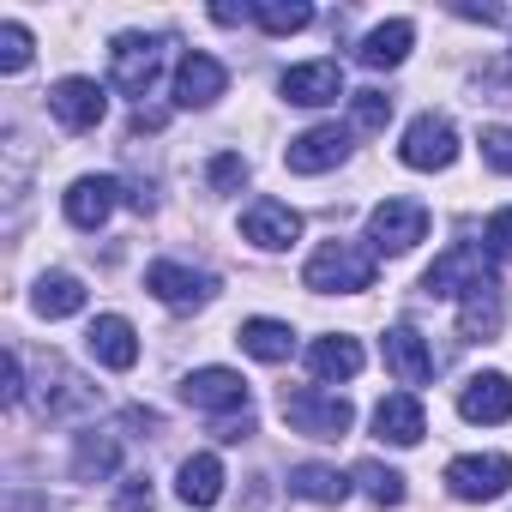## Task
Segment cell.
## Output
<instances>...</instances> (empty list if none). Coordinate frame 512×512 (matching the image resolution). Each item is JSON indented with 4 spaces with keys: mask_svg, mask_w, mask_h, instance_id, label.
Here are the masks:
<instances>
[{
    "mask_svg": "<svg viewBox=\"0 0 512 512\" xmlns=\"http://www.w3.org/2000/svg\"><path fill=\"white\" fill-rule=\"evenodd\" d=\"M235 344H241L253 362H290V356H296V332H290L284 320H241Z\"/></svg>",
    "mask_w": 512,
    "mask_h": 512,
    "instance_id": "obj_24",
    "label": "cell"
},
{
    "mask_svg": "<svg viewBox=\"0 0 512 512\" xmlns=\"http://www.w3.org/2000/svg\"><path fill=\"white\" fill-rule=\"evenodd\" d=\"M49 115H55L67 133H91V127H103V115H109V91H103L97 79H61V85L49 91Z\"/></svg>",
    "mask_w": 512,
    "mask_h": 512,
    "instance_id": "obj_9",
    "label": "cell"
},
{
    "mask_svg": "<svg viewBox=\"0 0 512 512\" xmlns=\"http://www.w3.org/2000/svg\"><path fill=\"white\" fill-rule=\"evenodd\" d=\"M290 494H302L314 506H344L350 500V476L338 464H296L290 470Z\"/></svg>",
    "mask_w": 512,
    "mask_h": 512,
    "instance_id": "obj_25",
    "label": "cell"
},
{
    "mask_svg": "<svg viewBox=\"0 0 512 512\" xmlns=\"http://www.w3.org/2000/svg\"><path fill=\"white\" fill-rule=\"evenodd\" d=\"M73 470H79V482L109 476V470H115V434H85L79 452H73Z\"/></svg>",
    "mask_w": 512,
    "mask_h": 512,
    "instance_id": "obj_29",
    "label": "cell"
},
{
    "mask_svg": "<svg viewBox=\"0 0 512 512\" xmlns=\"http://www.w3.org/2000/svg\"><path fill=\"white\" fill-rule=\"evenodd\" d=\"M380 350H386V368H392L404 386H428V380H434V350L422 344V332H410V326H392Z\"/></svg>",
    "mask_w": 512,
    "mask_h": 512,
    "instance_id": "obj_18",
    "label": "cell"
},
{
    "mask_svg": "<svg viewBox=\"0 0 512 512\" xmlns=\"http://www.w3.org/2000/svg\"><path fill=\"white\" fill-rule=\"evenodd\" d=\"M452 13H458V19H482V25H500V19H506L500 7H452Z\"/></svg>",
    "mask_w": 512,
    "mask_h": 512,
    "instance_id": "obj_37",
    "label": "cell"
},
{
    "mask_svg": "<svg viewBox=\"0 0 512 512\" xmlns=\"http://www.w3.org/2000/svg\"><path fill=\"white\" fill-rule=\"evenodd\" d=\"M446 488H452L458 500H470V506L500 500V494L512 488V458H500V452H464V458L446 464Z\"/></svg>",
    "mask_w": 512,
    "mask_h": 512,
    "instance_id": "obj_4",
    "label": "cell"
},
{
    "mask_svg": "<svg viewBox=\"0 0 512 512\" xmlns=\"http://www.w3.org/2000/svg\"><path fill=\"white\" fill-rule=\"evenodd\" d=\"M278 91H284L290 103H302V109H326V103L344 97V67H338V61H302V67H290V73L278 79Z\"/></svg>",
    "mask_w": 512,
    "mask_h": 512,
    "instance_id": "obj_12",
    "label": "cell"
},
{
    "mask_svg": "<svg viewBox=\"0 0 512 512\" xmlns=\"http://www.w3.org/2000/svg\"><path fill=\"white\" fill-rule=\"evenodd\" d=\"M31 67V31L25 25H0V73H25Z\"/></svg>",
    "mask_w": 512,
    "mask_h": 512,
    "instance_id": "obj_31",
    "label": "cell"
},
{
    "mask_svg": "<svg viewBox=\"0 0 512 512\" xmlns=\"http://www.w3.org/2000/svg\"><path fill=\"white\" fill-rule=\"evenodd\" d=\"M482 157H488V169H500V175H512V127H482Z\"/></svg>",
    "mask_w": 512,
    "mask_h": 512,
    "instance_id": "obj_33",
    "label": "cell"
},
{
    "mask_svg": "<svg viewBox=\"0 0 512 512\" xmlns=\"http://www.w3.org/2000/svg\"><path fill=\"white\" fill-rule=\"evenodd\" d=\"M25 398V368H19V350H7L0 362V404H19Z\"/></svg>",
    "mask_w": 512,
    "mask_h": 512,
    "instance_id": "obj_35",
    "label": "cell"
},
{
    "mask_svg": "<svg viewBox=\"0 0 512 512\" xmlns=\"http://www.w3.org/2000/svg\"><path fill=\"white\" fill-rule=\"evenodd\" d=\"M476 284H494V266H488V247H470V241H452L440 260L422 272L428 296H470Z\"/></svg>",
    "mask_w": 512,
    "mask_h": 512,
    "instance_id": "obj_3",
    "label": "cell"
},
{
    "mask_svg": "<svg viewBox=\"0 0 512 512\" xmlns=\"http://www.w3.org/2000/svg\"><path fill=\"white\" fill-rule=\"evenodd\" d=\"M241 235H247L253 247L278 253V247H290V241L302 235V217H296L290 205H278V199H253V205L241 211Z\"/></svg>",
    "mask_w": 512,
    "mask_h": 512,
    "instance_id": "obj_13",
    "label": "cell"
},
{
    "mask_svg": "<svg viewBox=\"0 0 512 512\" xmlns=\"http://www.w3.org/2000/svg\"><path fill=\"white\" fill-rule=\"evenodd\" d=\"M362 344L356 338H344V332H332V338H314L308 344V374L314 380H356L362 374Z\"/></svg>",
    "mask_w": 512,
    "mask_h": 512,
    "instance_id": "obj_21",
    "label": "cell"
},
{
    "mask_svg": "<svg viewBox=\"0 0 512 512\" xmlns=\"http://www.w3.org/2000/svg\"><path fill=\"white\" fill-rule=\"evenodd\" d=\"M422 235H428V205H416V199H380V205L368 211V241H374V253H410Z\"/></svg>",
    "mask_w": 512,
    "mask_h": 512,
    "instance_id": "obj_5",
    "label": "cell"
},
{
    "mask_svg": "<svg viewBox=\"0 0 512 512\" xmlns=\"http://www.w3.org/2000/svg\"><path fill=\"white\" fill-rule=\"evenodd\" d=\"M374 434L392 440V446H416V440L428 434L422 398H416V392H392V398H380V410H374Z\"/></svg>",
    "mask_w": 512,
    "mask_h": 512,
    "instance_id": "obj_19",
    "label": "cell"
},
{
    "mask_svg": "<svg viewBox=\"0 0 512 512\" xmlns=\"http://www.w3.org/2000/svg\"><path fill=\"white\" fill-rule=\"evenodd\" d=\"M175 494H181L187 506H217V500H223V458H217V452H193V458L181 464V476H175Z\"/></svg>",
    "mask_w": 512,
    "mask_h": 512,
    "instance_id": "obj_23",
    "label": "cell"
},
{
    "mask_svg": "<svg viewBox=\"0 0 512 512\" xmlns=\"http://www.w3.org/2000/svg\"><path fill=\"white\" fill-rule=\"evenodd\" d=\"M223 85H229L223 61H211V55H181V67H175V103H181V109H211V103L223 97Z\"/></svg>",
    "mask_w": 512,
    "mask_h": 512,
    "instance_id": "obj_15",
    "label": "cell"
},
{
    "mask_svg": "<svg viewBox=\"0 0 512 512\" xmlns=\"http://www.w3.org/2000/svg\"><path fill=\"white\" fill-rule=\"evenodd\" d=\"M356 482H362V494H368L374 506H404V494H410L404 476H398L392 464H380V458H362V464H356Z\"/></svg>",
    "mask_w": 512,
    "mask_h": 512,
    "instance_id": "obj_28",
    "label": "cell"
},
{
    "mask_svg": "<svg viewBox=\"0 0 512 512\" xmlns=\"http://www.w3.org/2000/svg\"><path fill=\"white\" fill-rule=\"evenodd\" d=\"M398 157H404V169H452V157H458L452 121H446V115H416V121L404 127Z\"/></svg>",
    "mask_w": 512,
    "mask_h": 512,
    "instance_id": "obj_7",
    "label": "cell"
},
{
    "mask_svg": "<svg viewBox=\"0 0 512 512\" xmlns=\"http://www.w3.org/2000/svg\"><path fill=\"white\" fill-rule=\"evenodd\" d=\"M31 308H37L43 320H67V314H79V308H85V284H79L73 272H49V278H37Z\"/></svg>",
    "mask_w": 512,
    "mask_h": 512,
    "instance_id": "obj_26",
    "label": "cell"
},
{
    "mask_svg": "<svg viewBox=\"0 0 512 512\" xmlns=\"http://www.w3.org/2000/svg\"><path fill=\"white\" fill-rule=\"evenodd\" d=\"M115 205H121V181H115V175H79V181L67 187V223H73V229L109 223Z\"/></svg>",
    "mask_w": 512,
    "mask_h": 512,
    "instance_id": "obj_14",
    "label": "cell"
},
{
    "mask_svg": "<svg viewBox=\"0 0 512 512\" xmlns=\"http://www.w3.org/2000/svg\"><path fill=\"white\" fill-rule=\"evenodd\" d=\"M464 422H506L512 416V380L506 374H470L458 392Z\"/></svg>",
    "mask_w": 512,
    "mask_h": 512,
    "instance_id": "obj_20",
    "label": "cell"
},
{
    "mask_svg": "<svg viewBox=\"0 0 512 512\" xmlns=\"http://www.w3.org/2000/svg\"><path fill=\"white\" fill-rule=\"evenodd\" d=\"M284 422H290L296 434H308V440H344L350 422H356V410H350V398H338V392L296 386V392H284Z\"/></svg>",
    "mask_w": 512,
    "mask_h": 512,
    "instance_id": "obj_2",
    "label": "cell"
},
{
    "mask_svg": "<svg viewBox=\"0 0 512 512\" xmlns=\"http://www.w3.org/2000/svg\"><path fill=\"white\" fill-rule=\"evenodd\" d=\"M350 121H356L362 133H380V127L392 121V97H386V91H356V97H350Z\"/></svg>",
    "mask_w": 512,
    "mask_h": 512,
    "instance_id": "obj_30",
    "label": "cell"
},
{
    "mask_svg": "<svg viewBox=\"0 0 512 512\" xmlns=\"http://www.w3.org/2000/svg\"><path fill=\"white\" fill-rule=\"evenodd\" d=\"M157 127H163V115H157V109H139V115H133V133H157Z\"/></svg>",
    "mask_w": 512,
    "mask_h": 512,
    "instance_id": "obj_38",
    "label": "cell"
},
{
    "mask_svg": "<svg viewBox=\"0 0 512 512\" xmlns=\"http://www.w3.org/2000/svg\"><path fill=\"white\" fill-rule=\"evenodd\" d=\"M488 253H500V260H512V205H500L488 217Z\"/></svg>",
    "mask_w": 512,
    "mask_h": 512,
    "instance_id": "obj_34",
    "label": "cell"
},
{
    "mask_svg": "<svg viewBox=\"0 0 512 512\" xmlns=\"http://www.w3.org/2000/svg\"><path fill=\"white\" fill-rule=\"evenodd\" d=\"M205 175H211V193H235V187L247 181V157H241V151H223V157H211Z\"/></svg>",
    "mask_w": 512,
    "mask_h": 512,
    "instance_id": "obj_32",
    "label": "cell"
},
{
    "mask_svg": "<svg viewBox=\"0 0 512 512\" xmlns=\"http://www.w3.org/2000/svg\"><path fill=\"white\" fill-rule=\"evenodd\" d=\"M145 290H151L163 308L193 314V308H205V302L217 296V278H211V272H187V266H175V260H157V266L145 272Z\"/></svg>",
    "mask_w": 512,
    "mask_h": 512,
    "instance_id": "obj_8",
    "label": "cell"
},
{
    "mask_svg": "<svg viewBox=\"0 0 512 512\" xmlns=\"http://www.w3.org/2000/svg\"><path fill=\"white\" fill-rule=\"evenodd\" d=\"M85 344H91V356H97L103 368H115V374H127V368L139 362V332H133V320H121V314H97L91 332H85Z\"/></svg>",
    "mask_w": 512,
    "mask_h": 512,
    "instance_id": "obj_16",
    "label": "cell"
},
{
    "mask_svg": "<svg viewBox=\"0 0 512 512\" xmlns=\"http://www.w3.org/2000/svg\"><path fill=\"white\" fill-rule=\"evenodd\" d=\"M410 43H416V25H410V19H386V25H374V31L362 37L356 61L380 73V67H398V61L410 55Z\"/></svg>",
    "mask_w": 512,
    "mask_h": 512,
    "instance_id": "obj_22",
    "label": "cell"
},
{
    "mask_svg": "<svg viewBox=\"0 0 512 512\" xmlns=\"http://www.w3.org/2000/svg\"><path fill=\"white\" fill-rule=\"evenodd\" d=\"M302 284L314 296H362L374 290V253L356 241H320L302 266Z\"/></svg>",
    "mask_w": 512,
    "mask_h": 512,
    "instance_id": "obj_1",
    "label": "cell"
},
{
    "mask_svg": "<svg viewBox=\"0 0 512 512\" xmlns=\"http://www.w3.org/2000/svg\"><path fill=\"white\" fill-rule=\"evenodd\" d=\"M181 398L193 410H211V416H235V410L247 416V380L229 374V368H193L181 380Z\"/></svg>",
    "mask_w": 512,
    "mask_h": 512,
    "instance_id": "obj_11",
    "label": "cell"
},
{
    "mask_svg": "<svg viewBox=\"0 0 512 512\" xmlns=\"http://www.w3.org/2000/svg\"><path fill=\"white\" fill-rule=\"evenodd\" d=\"M253 25L272 31V37H296L314 25V7L308 0H253Z\"/></svg>",
    "mask_w": 512,
    "mask_h": 512,
    "instance_id": "obj_27",
    "label": "cell"
},
{
    "mask_svg": "<svg viewBox=\"0 0 512 512\" xmlns=\"http://www.w3.org/2000/svg\"><path fill=\"white\" fill-rule=\"evenodd\" d=\"M506 320V302H500V284H476L470 296H458V338L464 344H488Z\"/></svg>",
    "mask_w": 512,
    "mask_h": 512,
    "instance_id": "obj_17",
    "label": "cell"
},
{
    "mask_svg": "<svg viewBox=\"0 0 512 512\" xmlns=\"http://www.w3.org/2000/svg\"><path fill=\"white\" fill-rule=\"evenodd\" d=\"M163 37H145V31H127V37H115V91H127V97H145L151 85H157V73H163Z\"/></svg>",
    "mask_w": 512,
    "mask_h": 512,
    "instance_id": "obj_6",
    "label": "cell"
},
{
    "mask_svg": "<svg viewBox=\"0 0 512 512\" xmlns=\"http://www.w3.org/2000/svg\"><path fill=\"white\" fill-rule=\"evenodd\" d=\"M121 512H151V482H145V476H133V482L121 488Z\"/></svg>",
    "mask_w": 512,
    "mask_h": 512,
    "instance_id": "obj_36",
    "label": "cell"
},
{
    "mask_svg": "<svg viewBox=\"0 0 512 512\" xmlns=\"http://www.w3.org/2000/svg\"><path fill=\"white\" fill-rule=\"evenodd\" d=\"M344 157H350V133H344L338 121L308 127V133H296V139L284 145V163H290L296 175H326V169H338Z\"/></svg>",
    "mask_w": 512,
    "mask_h": 512,
    "instance_id": "obj_10",
    "label": "cell"
}]
</instances>
